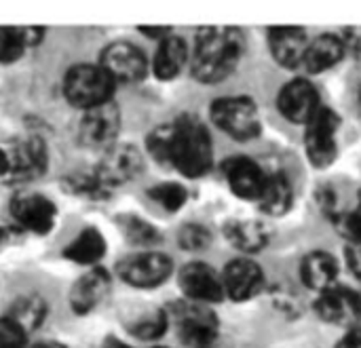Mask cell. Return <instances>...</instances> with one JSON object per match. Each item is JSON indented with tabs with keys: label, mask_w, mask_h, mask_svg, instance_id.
Listing matches in <instances>:
<instances>
[{
	"label": "cell",
	"mask_w": 361,
	"mask_h": 348,
	"mask_svg": "<svg viewBox=\"0 0 361 348\" xmlns=\"http://www.w3.org/2000/svg\"><path fill=\"white\" fill-rule=\"evenodd\" d=\"M148 152L163 165L176 167L188 178H199L212 167V137L195 116H182L161 125L148 135Z\"/></svg>",
	"instance_id": "1"
},
{
	"label": "cell",
	"mask_w": 361,
	"mask_h": 348,
	"mask_svg": "<svg viewBox=\"0 0 361 348\" xmlns=\"http://www.w3.org/2000/svg\"><path fill=\"white\" fill-rule=\"evenodd\" d=\"M243 34L235 27H205L199 32L192 53V74L201 82L224 80L243 53Z\"/></svg>",
	"instance_id": "2"
},
{
	"label": "cell",
	"mask_w": 361,
	"mask_h": 348,
	"mask_svg": "<svg viewBox=\"0 0 361 348\" xmlns=\"http://www.w3.org/2000/svg\"><path fill=\"white\" fill-rule=\"evenodd\" d=\"M114 78L102 66H74L63 80V93L72 106L91 110L108 104L114 91Z\"/></svg>",
	"instance_id": "3"
},
{
	"label": "cell",
	"mask_w": 361,
	"mask_h": 348,
	"mask_svg": "<svg viewBox=\"0 0 361 348\" xmlns=\"http://www.w3.org/2000/svg\"><path fill=\"white\" fill-rule=\"evenodd\" d=\"M212 120L235 139H252L262 129L258 108L247 97H222L214 101Z\"/></svg>",
	"instance_id": "4"
},
{
	"label": "cell",
	"mask_w": 361,
	"mask_h": 348,
	"mask_svg": "<svg viewBox=\"0 0 361 348\" xmlns=\"http://www.w3.org/2000/svg\"><path fill=\"white\" fill-rule=\"evenodd\" d=\"M338 116L330 108H319L313 118L307 123V154L315 167H328L336 156V133Z\"/></svg>",
	"instance_id": "5"
},
{
	"label": "cell",
	"mask_w": 361,
	"mask_h": 348,
	"mask_svg": "<svg viewBox=\"0 0 361 348\" xmlns=\"http://www.w3.org/2000/svg\"><path fill=\"white\" fill-rule=\"evenodd\" d=\"M173 264L165 254L159 251H144V254H135L125 258L118 264V277L133 285V287H157L161 283L167 281V277L171 275Z\"/></svg>",
	"instance_id": "6"
},
{
	"label": "cell",
	"mask_w": 361,
	"mask_h": 348,
	"mask_svg": "<svg viewBox=\"0 0 361 348\" xmlns=\"http://www.w3.org/2000/svg\"><path fill=\"white\" fill-rule=\"evenodd\" d=\"M173 319L180 330V338L192 348H203L218 338V319L203 304H178Z\"/></svg>",
	"instance_id": "7"
},
{
	"label": "cell",
	"mask_w": 361,
	"mask_h": 348,
	"mask_svg": "<svg viewBox=\"0 0 361 348\" xmlns=\"http://www.w3.org/2000/svg\"><path fill=\"white\" fill-rule=\"evenodd\" d=\"M142 154L137 148L133 146H127V144H121V146H112L99 167L95 169L99 182L104 184V188H112V186H121V184H127L129 180H133L140 171H142Z\"/></svg>",
	"instance_id": "8"
},
{
	"label": "cell",
	"mask_w": 361,
	"mask_h": 348,
	"mask_svg": "<svg viewBox=\"0 0 361 348\" xmlns=\"http://www.w3.org/2000/svg\"><path fill=\"white\" fill-rule=\"evenodd\" d=\"M99 66L114 78V82H135L144 78L148 70L144 53L129 42H114L106 46Z\"/></svg>",
	"instance_id": "9"
},
{
	"label": "cell",
	"mask_w": 361,
	"mask_h": 348,
	"mask_svg": "<svg viewBox=\"0 0 361 348\" xmlns=\"http://www.w3.org/2000/svg\"><path fill=\"white\" fill-rule=\"evenodd\" d=\"M121 127V112L118 108L108 101L102 106H95L91 110H85L80 118V142L89 148H99L112 144Z\"/></svg>",
	"instance_id": "10"
},
{
	"label": "cell",
	"mask_w": 361,
	"mask_h": 348,
	"mask_svg": "<svg viewBox=\"0 0 361 348\" xmlns=\"http://www.w3.org/2000/svg\"><path fill=\"white\" fill-rule=\"evenodd\" d=\"M180 287L184 296L195 304L220 302L222 296H226L222 277H218L214 268L201 262H192L180 271Z\"/></svg>",
	"instance_id": "11"
},
{
	"label": "cell",
	"mask_w": 361,
	"mask_h": 348,
	"mask_svg": "<svg viewBox=\"0 0 361 348\" xmlns=\"http://www.w3.org/2000/svg\"><path fill=\"white\" fill-rule=\"evenodd\" d=\"M317 313L334 325L355 328L361 321V296L349 287H332L319 296Z\"/></svg>",
	"instance_id": "12"
},
{
	"label": "cell",
	"mask_w": 361,
	"mask_h": 348,
	"mask_svg": "<svg viewBox=\"0 0 361 348\" xmlns=\"http://www.w3.org/2000/svg\"><path fill=\"white\" fill-rule=\"evenodd\" d=\"M279 110L281 114L292 120V123H309L313 118V114L322 108L319 106V95L317 89L305 80V78H296L292 82H288L281 93H279Z\"/></svg>",
	"instance_id": "13"
},
{
	"label": "cell",
	"mask_w": 361,
	"mask_h": 348,
	"mask_svg": "<svg viewBox=\"0 0 361 348\" xmlns=\"http://www.w3.org/2000/svg\"><path fill=\"white\" fill-rule=\"evenodd\" d=\"M11 213L13 218L30 232L36 235H47L55 226L57 209L53 201L40 197V194H23L17 197L11 203Z\"/></svg>",
	"instance_id": "14"
},
{
	"label": "cell",
	"mask_w": 361,
	"mask_h": 348,
	"mask_svg": "<svg viewBox=\"0 0 361 348\" xmlns=\"http://www.w3.org/2000/svg\"><path fill=\"white\" fill-rule=\"evenodd\" d=\"M262 268L252 260H233L222 275L224 294H228L237 302L254 298L262 290Z\"/></svg>",
	"instance_id": "15"
},
{
	"label": "cell",
	"mask_w": 361,
	"mask_h": 348,
	"mask_svg": "<svg viewBox=\"0 0 361 348\" xmlns=\"http://www.w3.org/2000/svg\"><path fill=\"white\" fill-rule=\"evenodd\" d=\"M49 163L47 148L40 137H25L15 144L13 152L8 154V173L17 180H34L44 173Z\"/></svg>",
	"instance_id": "16"
},
{
	"label": "cell",
	"mask_w": 361,
	"mask_h": 348,
	"mask_svg": "<svg viewBox=\"0 0 361 348\" xmlns=\"http://www.w3.org/2000/svg\"><path fill=\"white\" fill-rule=\"evenodd\" d=\"M224 175L228 180L231 190L239 199H254L258 201L262 186L267 182L264 171L247 156H233L224 163Z\"/></svg>",
	"instance_id": "17"
},
{
	"label": "cell",
	"mask_w": 361,
	"mask_h": 348,
	"mask_svg": "<svg viewBox=\"0 0 361 348\" xmlns=\"http://www.w3.org/2000/svg\"><path fill=\"white\" fill-rule=\"evenodd\" d=\"M269 40H271V51L273 57L286 66V68H296L305 61V53H307V32L302 27H292V25H283V27H273L269 32Z\"/></svg>",
	"instance_id": "18"
},
{
	"label": "cell",
	"mask_w": 361,
	"mask_h": 348,
	"mask_svg": "<svg viewBox=\"0 0 361 348\" xmlns=\"http://www.w3.org/2000/svg\"><path fill=\"white\" fill-rule=\"evenodd\" d=\"M108 290H110V277L106 275V271H102V268L89 271L74 283L70 304L76 311V315H87L97 304H102Z\"/></svg>",
	"instance_id": "19"
},
{
	"label": "cell",
	"mask_w": 361,
	"mask_h": 348,
	"mask_svg": "<svg viewBox=\"0 0 361 348\" xmlns=\"http://www.w3.org/2000/svg\"><path fill=\"white\" fill-rule=\"evenodd\" d=\"M302 281L307 287L324 294L332 287H336V277H338V264L336 260L326 254V251H313L302 260L300 268Z\"/></svg>",
	"instance_id": "20"
},
{
	"label": "cell",
	"mask_w": 361,
	"mask_h": 348,
	"mask_svg": "<svg viewBox=\"0 0 361 348\" xmlns=\"http://www.w3.org/2000/svg\"><path fill=\"white\" fill-rule=\"evenodd\" d=\"M224 237L228 243L245 254H254L267 247L269 230L256 220H231L224 224Z\"/></svg>",
	"instance_id": "21"
},
{
	"label": "cell",
	"mask_w": 361,
	"mask_h": 348,
	"mask_svg": "<svg viewBox=\"0 0 361 348\" xmlns=\"http://www.w3.org/2000/svg\"><path fill=\"white\" fill-rule=\"evenodd\" d=\"M343 53H345L343 38H338L334 34H322L313 42H309L302 66L307 68V72L317 74V72H324V70L332 68L334 63H338Z\"/></svg>",
	"instance_id": "22"
},
{
	"label": "cell",
	"mask_w": 361,
	"mask_h": 348,
	"mask_svg": "<svg viewBox=\"0 0 361 348\" xmlns=\"http://www.w3.org/2000/svg\"><path fill=\"white\" fill-rule=\"evenodd\" d=\"M186 59H188V46H186V42L180 36H171L169 34L167 38L161 40V44L157 49L152 70H154L157 78L171 80V78H176L182 72Z\"/></svg>",
	"instance_id": "23"
},
{
	"label": "cell",
	"mask_w": 361,
	"mask_h": 348,
	"mask_svg": "<svg viewBox=\"0 0 361 348\" xmlns=\"http://www.w3.org/2000/svg\"><path fill=\"white\" fill-rule=\"evenodd\" d=\"M292 201H294V192H292L288 178L283 173L267 175V182H264L262 192L258 197L260 209L271 213V216H281L292 207Z\"/></svg>",
	"instance_id": "24"
},
{
	"label": "cell",
	"mask_w": 361,
	"mask_h": 348,
	"mask_svg": "<svg viewBox=\"0 0 361 348\" xmlns=\"http://www.w3.org/2000/svg\"><path fill=\"white\" fill-rule=\"evenodd\" d=\"M106 254V241L99 230L85 228L63 251V256L76 264H95Z\"/></svg>",
	"instance_id": "25"
},
{
	"label": "cell",
	"mask_w": 361,
	"mask_h": 348,
	"mask_svg": "<svg viewBox=\"0 0 361 348\" xmlns=\"http://www.w3.org/2000/svg\"><path fill=\"white\" fill-rule=\"evenodd\" d=\"M44 315H47V304L38 296H23L8 311V319L15 321L25 334L30 330H36L42 323Z\"/></svg>",
	"instance_id": "26"
},
{
	"label": "cell",
	"mask_w": 361,
	"mask_h": 348,
	"mask_svg": "<svg viewBox=\"0 0 361 348\" xmlns=\"http://www.w3.org/2000/svg\"><path fill=\"white\" fill-rule=\"evenodd\" d=\"M121 224H123L125 237H127L131 243H135V245H154V243L161 241V235L157 232V228H154L152 224L140 220V218L127 216V218L121 220Z\"/></svg>",
	"instance_id": "27"
},
{
	"label": "cell",
	"mask_w": 361,
	"mask_h": 348,
	"mask_svg": "<svg viewBox=\"0 0 361 348\" xmlns=\"http://www.w3.org/2000/svg\"><path fill=\"white\" fill-rule=\"evenodd\" d=\"M165 330H167V315L163 311H154L131 323V334L140 340H157L165 334Z\"/></svg>",
	"instance_id": "28"
},
{
	"label": "cell",
	"mask_w": 361,
	"mask_h": 348,
	"mask_svg": "<svg viewBox=\"0 0 361 348\" xmlns=\"http://www.w3.org/2000/svg\"><path fill=\"white\" fill-rule=\"evenodd\" d=\"M148 194H150V199H154L167 211H178L186 203V190L180 184H176V182L159 184V186L150 188Z\"/></svg>",
	"instance_id": "29"
},
{
	"label": "cell",
	"mask_w": 361,
	"mask_h": 348,
	"mask_svg": "<svg viewBox=\"0 0 361 348\" xmlns=\"http://www.w3.org/2000/svg\"><path fill=\"white\" fill-rule=\"evenodd\" d=\"M23 49L25 44L21 40L19 27H0V61L2 63L17 61Z\"/></svg>",
	"instance_id": "30"
},
{
	"label": "cell",
	"mask_w": 361,
	"mask_h": 348,
	"mask_svg": "<svg viewBox=\"0 0 361 348\" xmlns=\"http://www.w3.org/2000/svg\"><path fill=\"white\" fill-rule=\"evenodd\" d=\"M332 220L349 237V241L361 239V192L357 194V201H355L353 209H349V211H336V213H332Z\"/></svg>",
	"instance_id": "31"
},
{
	"label": "cell",
	"mask_w": 361,
	"mask_h": 348,
	"mask_svg": "<svg viewBox=\"0 0 361 348\" xmlns=\"http://www.w3.org/2000/svg\"><path fill=\"white\" fill-rule=\"evenodd\" d=\"M178 239H180V245L184 249H190V251L205 249L209 245V241H212L209 232L201 224H186V226H182Z\"/></svg>",
	"instance_id": "32"
},
{
	"label": "cell",
	"mask_w": 361,
	"mask_h": 348,
	"mask_svg": "<svg viewBox=\"0 0 361 348\" xmlns=\"http://www.w3.org/2000/svg\"><path fill=\"white\" fill-rule=\"evenodd\" d=\"M25 332L11 321L8 317L0 319V348H23L25 347Z\"/></svg>",
	"instance_id": "33"
},
{
	"label": "cell",
	"mask_w": 361,
	"mask_h": 348,
	"mask_svg": "<svg viewBox=\"0 0 361 348\" xmlns=\"http://www.w3.org/2000/svg\"><path fill=\"white\" fill-rule=\"evenodd\" d=\"M347 264L353 271V275L361 279V239L349 241V247H347Z\"/></svg>",
	"instance_id": "34"
},
{
	"label": "cell",
	"mask_w": 361,
	"mask_h": 348,
	"mask_svg": "<svg viewBox=\"0 0 361 348\" xmlns=\"http://www.w3.org/2000/svg\"><path fill=\"white\" fill-rule=\"evenodd\" d=\"M336 348H361V325L349 328L347 334L338 340Z\"/></svg>",
	"instance_id": "35"
},
{
	"label": "cell",
	"mask_w": 361,
	"mask_h": 348,
	"mask_svg": "<svg viewBox=\"0 0 361 348\" xmlns=\"http://www.w3.org/2000/svg\"><path fill=\"white\" fill-rule=\"evenodd\" d=\"M19 34H21V40H23L25 46H30V44L34 46V44H38L42 40L44 30L42 27H19Z\"/></svg>",
	"instance_id": "36"
},
{
	"label": "cell",
	"mask_w": 361,
	"mask_h": 348,
	"mask_svg": "<svg viewBox=\"0 0 361 348\" xmlns=\"http://www.w3.org/2000/svg\"><path fill=\"white\" fill-rule=\"evenodd\" d=\"M8 173V154L0 150V175Z\"/></svg>",
	"instance_id": "37"
},
{
	"label": "cell",
	"mask_w": 361,
	"mask_h": 348,
	"mask_svg": "<svg viewBox=\"0 0 361 348\" xmlns=\"http://www.w3.org/2000/svg\"><path fill=\"white\" fill-rule=\"evenodd\" d=\"M102 348H129V347H127V344H123V342H121V340H116V338H108Z\"/></svg>",
	"instance_id": "38"
},
{
	"label": "cell",
	"mask_w": 361,
	"mask_h": 348,
	"mask_svg": "<svg viewBox=\"0 0 361 348\" xmlns=\"http://www.w3.org/2000/svg\"><path fill=\"white\" fill-rule=\"evenodd\" d=\"M32 348H66L61 342H36Z\"/></svg>",
	"instance_id": "39"
},
{
	"label": "cell",
	"mask_w": 361,
	"mask_h": 348,
	"mask_svg": "<svg viewBox=\"0 0 361 348\" xmlns=\"http://www.w3.org/2000/svg\"><path fill=\"white\" fill-rule=\"evenodd\" d=\"M203 348H226L222 342H220V338H216V340H212V342H207Z\"/></svg>",
	"instance_id": "40"
},
{
	"label": "cell",
	"mask_w": 361,
	"mask_h": 348,
	"mask_svg": "<svg viewBox=\"0 0 361 348\" xmlns=\"http://www.w3.org/2000/svg\"><path fill=\"white\" fill-rule=\"evenodd\" d=\"M4 241H6V232H4V228H0V247L4 245Z\"/></svg>",
	"instance_id": "41"
},
{
	"label": "cell",
	"mask_w": 361,
	"mask_h": 348,
	"mask_svg": "<svg viewBox=\"0 0 361 348\" xmlns=\"http://www.w3.org/2000/svg\"><path fill=\"white\" fill-rule=\"evenodd\" d=\"M360 99H361V87H360Z\"/></svg>",
	"instance_id": "42"
}]
</instances>
